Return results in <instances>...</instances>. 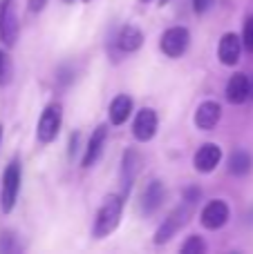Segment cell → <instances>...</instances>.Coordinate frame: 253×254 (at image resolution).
Here are the masks:
<instances>
[{"label":"cell","mask_w":253,"mask_h":254,"mask_svg":"<svg viewBox=\"0 0 253 254\" xmlns=\"http://www.w3.org/2000/svg\"><path fill=\"white\" fill-rule=\"evenodd\" d=\"M137 172H139V154L132 152V149H128V152L124 154V167H121V179H124L126 192L130 190V185H132Z\"/></svg>","instance_id":"17"},{"label":"cell","mask_w":253,"mask_h":254,"mask_svg":"<svg viewBox=\"0 0 253 254\" xmlns=\"http://www.w3.org/2000/svg\"><path fill=\"white\" fill-rule=\"evenodd\" d=\"M200 188H188L186 190V203H191V205H193V203H195V201H200Z\"/></svg>","instance_id":"24"},{"label":"cell","mask_w":253,"mask_h":254,"mask_svg":"<svg viewBox=\"0 0 253 254\" xmlns=\"http://www.w3.org/2000/svg\"><path fill=\"white\" fill-rule=\"evenodd\" d=\"M249 98H253V78H249Z\"/></svg>","instance_id":"26"},{"label":"cell","mask_w":253,"mask_h":254,"mask_svg":"<svg viewBox=\"0 0 253 254\" xmlns=\"http://www.w3.org/2000/svg\"><path fill=\"white\" fill-rule=\"evenodd\" d=\"M83 2H90V0H83Z\"/></svg>","instance_id":"29"},{"label":"cell","mask_w":253,"mask_h":254,"mask_svg":"<svg viewBox=\"0 0 253 254\" xmlns=\"http://www.w3.org/2000/svg\"><path fill=\"white\" fill-rule=\"evenodd\" d=\"M215 4V0H193V9H195L197 13H204V11H209L211 7Z\"/></svg>","instance_id":"23"},{"label":"cell","mask_w":253,"mask_h":254,"mask_svg":"<svg viewBox=\"0 0 253 254\" xmlns=\"http://www.w3.org/2000/svg\"><path fill=\"white\" fill-rule=\"evenodd\" d=\"M18 36V18L13 11V0H0V40L7 47L16 43Z\"/></svg>","instance_id":"6"},{"label":"cell","mask_w":253,"mask_h":254,"mask_svg":"<svg viewBox=\"0 0 253 254\" xmlns=\"http://www.w3.org/2000/svg\"><path fill=\"white\" fill-rule=\"evenodd\" d=\"M227 98L233 105H242V103L249 98V76L233 74L227 83Z\"/></svg>","instance_id":"14"},{"label":"cell","mask_w":253,"mask_h":254,"mask_svg":"<svg viewBox=\"0 0 253 254\" xmlns=\"http://www.w3.org/2000/svg\"><path fill=\"white\" fill-rule=\"evenodd\" d=\"M61 123H63V107L58 103L45 107V112L38 119V127H36V136H38L40 143H52L54 138L61 131Z\"/></svg>","instance_id":"4"},{"label":"cell","mask_w":253,"mask_h":254,"mask_svg":"<svg viewBox=\"0 0 253 254\" xmlns=\"http://www.w3.org/2000/svg\"><path fill=\"white\" fill-rule=\"evenodd\" d=\"M188 43H191V34L186 27H170L161 36L159 47L168 58H179L188 49Z\"/></svg>","instance_id":"5"},{"label":"cell","mask_w":253,"mask_h":254,"mask_svg":"<svg viewBox=\"0 0 253 254\" xmlns=\"http://www.w3.org/2000/svg\"><path fill=\"white\" fill-rule=\"evenodd\" d=\"M182 252L184 254H204L206 252V243L202 241L200 237H191L186 243L182 246Z\"/></svg>","instance_id":"19"},{"label":"cell","mask_w":253,"mask_h":254,"mask_svg":"<svg viewBox=\"0 0 253 254\" xmlns=\"http://www.w3.org/2000/svg\"><path fill=\"white\" fill-rule=\"evenodd\" d=\"M9 74H11V65H9V58L4 52H0V85L7 83Z\"/></svg>","instance_id":"21"},{"label":"cell","mask_w":253,"mask_h":254,"mask_svg":"<svg viewBox=\"0 0 253 254\" xmlns=\"http://www.w3.org/2000/svg\"><path fill=\"white\" fill-rule=\"evenodd\" d=\"M157 131V114L155 110H150V107H146V110H141L137 114V119H134L132 123V134L137 140H150L152 136H155Z\"/></svg>","instance_id":"10"},{"label":"cell","mask_w":253,"mask_h":254,"mask_svg":"<svg viewBox=\"0 0 253 254\" xmlns=\"http://www.w3.org/2000/svg\"><path fill=\"white\" fill-rule=\"evenodd\" d=\"M121 212H124V198L117 196V194L108 196L106 203L101 205V210H99L97 221H94V237L103 239L115 232L121 221Z\"/></svg>","instance_id":"1"},{"label":"cell","mask_w":253,"mask_h":254,"mask_svg":"<svg viewBox=\"0 0 253 254\" xmlns=\"http://www.w3.org/2000/svg\"><path fill=\"white\" fill-rule=\"evenodd\" d=\"M191 214H193V205H191V203H184V205L175 207V210L168 214V219H164V223H161L159 230L155 232V243H157V246L168 243L170 239H173L175 234H177L179 230L188 223Z\"/></svg>","instance_id":"3"},{"label":"cell","mask_w":253,"mask_h":254,"mask_svg":"<svg viewBox=\"0 0 253 254\" xmlns=\"http://www.w3.org/2000/svg\"><path fill=\"white\" fill-rule=\"evenodd\" d=\"M63 2H74V0H63Z\"/></svg>","instance_id":"28"},{"label":"cell","mask_w":253,"mask_h":254,"mask_svg":"<svg viewBox=\"0 0 253 254\" xmlns=\"http://www.w3.org/2000/svg\"><path fill=\"white\" fill-rule=\"evenodd\" d=\"M240 54H242V40L240 36L236 34H224L222 40H220V47H218V56L222 61V65L233 67L238 61H240Z\"/></svg>","instance_id":"9"},{"label":"cell","mask_w":253,"mask_h":254,"mask_svg":"<svg viewBox=\"0 0 253 254\" xmlns=\"http://www.w3.org/2000/svg\"><path fill=\"white\" fill-rule=\"evenodd\" d=\"M47 4V0H29V11H40Z\"/></svg>","instance_id":"25"},{"label":"cell","mask_w":253,"mask_h":254,"mask_svg":"<svg viewBox=\"0 0 253 254\" xmlns=\"http://www.w3.org/2000/svg\"><path fill=\"white\" fill-rule=\"evenodd\" d=\"M132 114V98L119 94L115 101L110 103V123L112 125H124Z\"/></svg>","instance_id":"15"},{"label":"cell","mask_w":253,"mask_h":254,"mask_svg":"<svg viewBox=\"0 0 253 254\" xmlns=\"http://www.w3.org/2000/svg\"><path fill=\"white\" fill-rule=\"evenodd\" d=\"M220 158H222V149H220V145L215 143H204L200 149L195 152V158H193V163H195V170L197 172H213L215 167H218Z\"/></svg>","instance_id":"8"},{"label":"cell","mask_w":253,"mask_h":254,"mask_svg":"<svg viewBox=\"0 0 253 254\" xmlns=\"http://www.w3.org/2000/svg\"><path fill=\"white\" fill-rule=\"evenodd\" d=\"M253 167V158L249 152H245V149H238V152L231 154V158H229V172L236 176H245L249 174Z\"/></svg>","instance_id":"18"},{"label":"cell","mask_w":253,"mask_h":254,"mask_svg":"<svg viewBox=\"0 0 253 254\" xmlns=\"http://www.w3.org/2000/svg\"><path fill=\"white\" fill-rule=\"evenodd\" d=\"M20 161L13 158L11 163L7 165L2 174V185H0V207L2 212H11L13 205H16V198H18V192H20Z\"/></svg>","instance_id":"2"},{"label":"cell","mask_w":253,"mask_h":254,"mask_svg":"<svg viewBox=\"0 0 253 254\" xmlns=\"http://www.w3.org/2000/svg\"><path fill=\"white\" fill-rule=\"evenodd\" d=\"M106 138H108V127L106 125H99L94 129L92 138H90L88 147H85V154H83V167H92L94 163L99 161L103 152V145H106Z\"/></svg>","instance_id":"12"},{"label":"cell","mask_w":253,"mask_h":254,"mask_svg":"<svg viewBox=\"0 0 253 254\" xmlns=\"http://www.w3.org/2000/svg\"><path fill=\"white\" fill-rule=\"evenodd\" d=\"M220 119H222V107H220V103H215V101H204L195 112L197 129H204V131L213 129V127L220 123Z\"/></svg>","instance_id":"11"},{"label":"cell","mask_w":253,"mask_h":254,"mask_svg":"<svg viewBox=\"0 0 253 254\" xmlns=\"http://www.w3.org/2000/svg\"><path fill=\"white\" fill-rule=\"evenodd\" d=\"M143 2H148V0H143Z\"/></svg>","instance_id":"30"},{"label":"cell","mask_w":253,"mask_h":254,"mask_svg":"<svg viewBox=\"0 0 253 254\" xmlns=\"http://www.w3.org/2000/svg\"><path fill=\"white\" fill-rule=\"evenodd\" d=\"M0 140H2V125H0Z\"/></svg>","instance_id":"27"},{"label":"cell","mask_w":253,"mask_h":254,"mask_svg":"<svg viewBox=\"0 0 253 254\" xmlns=\"http://www.w3.org/2000/svg\"><path fill=\"white\" fill-rule=\"evenodd\" d=\"M164 196H166L164 183H161V181H150L148 188L143 190V194H141V212L143 214H152V212L161 205Z\"/></svg>","instance_id":"13"},{"label":"cell","mask_w":253,"mask_h":254,"mask_svg":"<svg viewBox=\"0 0 253 254\" xmlns=\"http://www.w3.org/2000/svg\"><path fill=\"white\" fill-rule=\"evenodd\" d=\"M16 250V246L11 243V234H0V252H11Z\"/></svg>","instance_id":"22"},{"label":"cell","mask_w":253,"mask_h":254,"mask_svg":"<svg viewBox=\"0 0 253 254\" xmlns=\"http://www.w3.org/2000/svg\"><path fill=\"white\" fill-rule=\"evenodd\" d=\"M117 43H119V47L124 49V52H137V49L143 45V34L134 25H126L124 29L119 31Z\"/></svg>","instance_id":"16"},{"label":"cell","mask_w":253,"mask_h":254,"mask_svg":"<svg viewBox=\"0 0 253 254\" xmlns=\"http://www.w3.org/2000/svg\"><path fill=\"white\" fill-rule=\"evenodd\" d=\"M200 221L206 230H220L229 221V205L224 201H211L202 210Z\"/></svg>","instance_id":"7"},{"label":"cell","mask_w":253,"mask_h":254,"mask_svg":"<svg viewBox=\"0 0 253 254\" xmlns=\"http://www.w3.org/2000/svg\"><path fill=\"white\" fill-rule=\"evenodd\" d=\"M242 47L247 52H253V16H249L245 20V29H242Z\"/></svg>","instance_id":"20"}]
</instances>
